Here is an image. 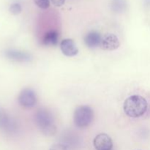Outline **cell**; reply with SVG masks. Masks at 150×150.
I'll list each match as a JSON object with an SVG mask.
<instances>
[{"mask_svg":"<svg viewBox=\"0 0 150 150\" xmlns=\"http://www.w3.org/2000/svg\"><path fill=\"white\" fill-rule=\"evenodd\" d=\"M148 108L146 100L140 95H132L125 100L123 109L127 117L139 118L146 113Z\"/></svg>","mask_w":150,"mask_h":150,"instance_id":"obj_1","label":"cell"},{"mask_svg":"<svg viewBox=\"0 0 150 150\" xmlns=\"http://www.w3.org/2000/svg\"><path fill=\"white\" fill-rule=\"evenodd\" d=\"M38 127L43 134L51 136L56 133V125L51 112L45 109H40L35 115Z\"/></svg>","mask_w":150,"mask_h":150,"instance_id":"obj_2","label":"cell"},{"mask_svg":"<svg viewBox=\"0 0 150 150\" xmlns=\"http://www.w3.org/2000/svg\"><path fill=\"white\" fill-rule=\"evenodd\" d=\"M94 117V112L88 105H81L77 107L74 111L73 120L78 127L84 128L92 123Z\"/></svg>","mask_w":150,"mask_h":150,"instance_id":"obj_3","label":"cell"},{"mask_svg":"<svg viewBox=\"0 0 150 150\" xmlns=\"http://www.w3.org/2000/svg\"><path fill=\"white\" fill-rule=\"evenodd\" d=\"M18 100L21 106L26 108H32L37 103L36 93L29 88L23 89L19 94Z\"/></svg>","mask_w":150,"mask_h":150,"instance_id":"obj_4","label":"cell"},{"mask_svg":"<svg viewBox=\"0 0 150 150\" xmlns=\"http://www.w3.org/2000/svg\"><path fill=\"white\" fill-rule=\"evenodd\" d=\"M120 42L117 35L114 34H105L101 38L100 47L105 51H114L120 47Z\"/></svg>","mask_w":150,"mask_h":150,"instance_id":"obj_5","label":"cell"},{"mask_svg":"<svg viewBox=\"0 0 150 150\" xmlns=\"http://www.w3.org/2000/svg\"><path fill=\"white\" fill-rule=\"evenodd\" d=\"M93 145L96 150H112L113 142L106 133H100L94 139Z\"/></svg>","mask_w":150,"mask_h":150,"instance_id":"obj_6","label":"cell"},{"mask_svg":"<svg viewBox=\"0 0 150 150\" xmlns=\"http://www.w3.org/2000/svg\"><path fill=\"white\" fill-rule=\"evenodd\" d=\"M4 57L11 61L17 62H29L32 59V57L29 53L24 51H19L16 49L6 50L4 52Z\"/></svg>","mask_w":150,"mask_h":150,"instance_id":"obj_7","label":"cell"},{"mask_svg":"<svg viewBox=\"0 0 150 150\" xmlns=\"http://www.w3.org/2000/svg\"><path fill=\"white\" fill-rule=\"evenodd\" d=\"M60 48L64 55L71 57L77 55L79 49L74 41L71 39H64L60 43Z\"/></svg>","mask_w":150,"mask_h":150,"instance_id":"obj_8","label":"cell"},{"mask_svg":"<svg viewBox=\"0 0 150 150\" xmlns=\"http://www.w3.org/2000/svg\"><path fill=\"white\" fill-rule=\"evenodd\" d=\"M101 38H102V36L99 32L96 31H92L86 34L84 38V42L86 46L89 48H96V47L100 46Z\"/></svg>","mask_w":150,"mask_h":150,"instance_id":"obj_9","label":"cell"},{"mask_svg":"<svg viewBox=\"0 0 150 150\" xmlns=\"http://www.w3.org/2000/svg\"><path fill=\"white\" fill-rule=\"evenodd\" d=\"M59 33L56 30H51L46 32L42 38V42L46 46H55L58 43Z\"/></svg>","mask_w":150,"mask_h":150,"instance_id":"obj_10","label":"cell"},{"mask_svg":"<svg viewBox=\"0 0 150 150\" xmlns=\"http://www.w3.org/2000/svg\"><path fill=\"white\" fill-rule=\"evenodd\" d=\"M10 119V117L7 114V112L4 109L0 108V128L1 130L4 128Z\"/></svg>","mask_w":150,"mask_h":150,"instance_id":"obj_11","label":"cell"},{"mask_svg":"<svg viewBox=\"0 0 150 150\" xmlns=\"http://www.w3.org/2000/svg\"><path fill=\"white\" fill-rule=\"evenodd\" d=\"M34 1L38 7L45 10V9H48L49 7L51 0H34Z\"/></svg>","mask_w":150,"mask_h":150,"instance_id":"obj_12","label":"cell"},{"mask_svg":"<svg viewBox=\"0 0 150 150\" xmlns=\"http://www.w3.org/2000/svg\"><path fill=\"white\" fill-rule=\"evenodd\" d=\"M10 12L13 15H18L21 12V6L18 3H13L10 7Z\"/></svg>","mask_w":150,"mask_h":150,"instance_id":"obj_13","label":"cell"},{"mask_svg":"<svg viewBox=\"0 0 150 150\" xmlns=\"http://www.w3.org/2000/svg\"><path fill=\"white\" fill-rule=\"evenodd\" d=\"M50 150H67V149L65 145L62 144H56L50 148Z\"/></svg>","mask_w":150,"mask_h":150,"instance_id":"obj_14","label":"cell"},{"mask_svg":"<svg viewBox=\"0 0 150 150\" xmlns=\"http://www.w3.org/2000/svg\"><path fill=\"white\" fill-rule=\"evenodd\" d=\"M52 4L56 7H61L65 2V0H51Z\"/></svg>","mask_w":150,"mask_h":150,"instance_id":"obj_15","label":"cell"}]
</instances>
